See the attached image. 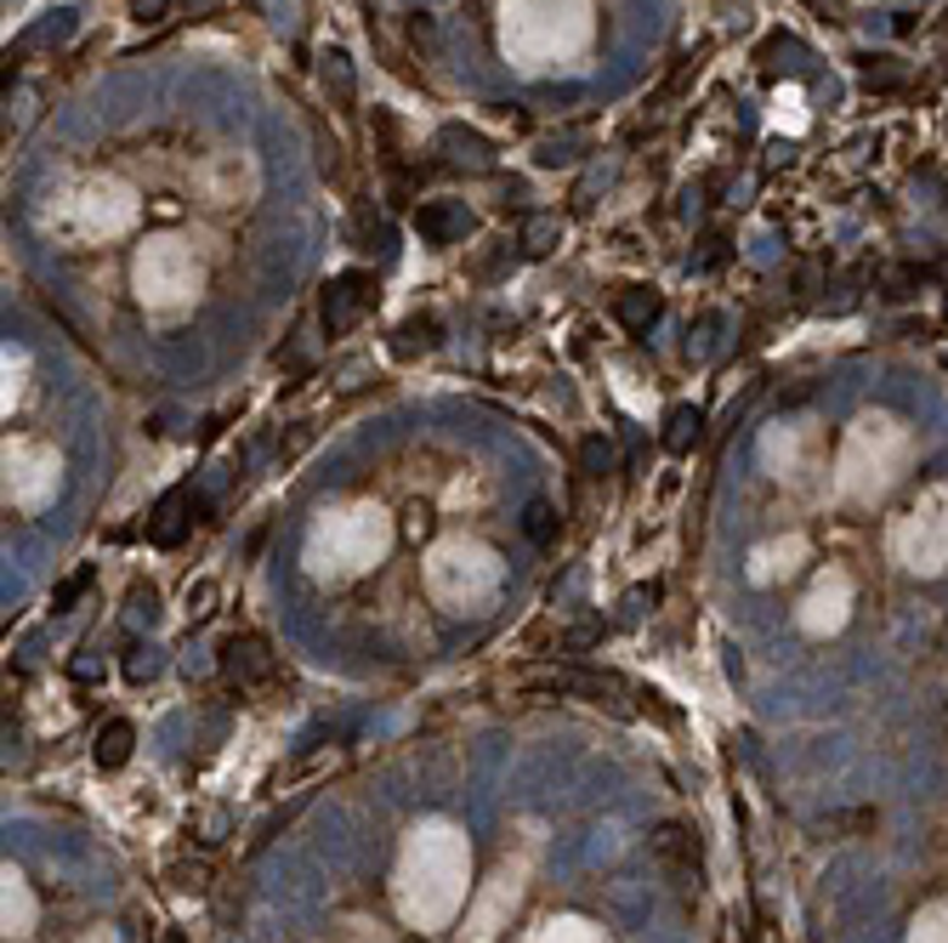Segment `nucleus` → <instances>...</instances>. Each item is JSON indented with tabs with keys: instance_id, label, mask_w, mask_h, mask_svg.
<instances>
[{
	"instance_id": "4468645a",
	"label": "nucleus",
	"mask_w": 948,
	"mask_h": 943,
	"mask_svg": "<svg viewBox=\"0 0 948 943\" xmlns=\"http://www.w3.org/2000/svg\"><path fill=\"white\" fill-rule=\"evenodd\" d=\"M654 853L659 858H693V835L682 825H659L654 830Z\"/></svg>"
},
{
	"instance_id": "7ed1b4c3",
	"label": "nucleus",
	"mask_w": 948,
	"mask_h": 943,
	"mask_svg": "<svg viewBox=\"0 0 948 943\" xmlns=\"http://www.w3.org/2000/svg\"><path fill=\"white\" fill-rule=\"evenodd\" d=\"M415 234L427 244H460L471 234V211L460 200H427L415 205Z\"/></svg>"
},
{
	"instance_id": "6e6552de",
	"label": "nucleus",
	"mask_w": 948,
	"mask_h": 943,
	"mask_svg": "<svg viewBox=\"0 0 948 943\" xmlns=\"http://www.w3.org/2000/svg\"><path fill=\"white\" fill-rule=\"evenodd\" d=\"M698 432H705V415H698L693 404H677L665 415V450L670 455H687L693 443H698Z\"/></svg>"
},
{
	"instance_id": "dca6fc26",
	"label": "nucleus",
	"mask_w": 948,
	"mask_h": 943,
	"mask_svg": "<svg viewBox=\"0 0 948 943\" xmlns=\"http://www.w3.org/2000/svg\"><path fill=\"white\" fill-rule=\"evenodd\" d=\"M522 535H529V540H552L557 535V517H552V506H545V501H529V512H522Z\"/></svg>"
},
{
	"instance_id": "f03ea898",
	"label": "nucleus",
	"mask_w": 948,
	"mask_h": 943,
	"mask_svg": "<svg viewBox=\"0 0 948 943\" xmlns=\"http://www.w3.org/2000/svg\"><path fill=\"white\" fill-rule=\"evenodd\" d=\"M369 302H376V279H369V273H336V279L330 285H324V330H330V336H341V330H353L358 325V318L369 313Z\"/></svg>"
},
{
	"instance_id": "ddd939ff",
	"label": "nucleus",
	"mask_w": 948,
	"mask_h": 943,
	"mask_svg": "<svg viewBox=\"0 0 948 943\" xmlns=\"http://www.w3.org/2000/svg\"><path fill=\"white\" fill-rule=\"evenodd\" d=\"M160 671H165V659H160L154 642H137V649L126 654V677H131V682H154Z\"/></svg>"
},
{
	"instance_id": "6ab92c4d",
	"label": "nucleus",
	"mask_w": 948,
	"mask_h": 943,
	"mask_svg": "<svg viewBox=\"0 0 948 943\" xmlns=\"http://www.w3.org/2000/svg\"><path fill=\"white\" fill-rule=\"evenodd\" d=\"M68 677H74V682H103V654L80 649V654L68 659Z\"/></svg>"
},
{
	"instance_id": "9d476101",
	"label": "nucleus",
	"mask_w": 948,
	"mask_h": 943,
	"mask_svg": "<svg viewBox=\"0 0 948 943\" xmlns=\"http://www.w3.org/2000/svg\"><path fill=\"white\" fill-rule=\"evenodd\" d=\"M438 347V318H404L392 336V353L397 359H415V353H432Z\"/></svg>"
},
{
	"instance_id": "4be33fe9",
	"label": "nucleus",
	"mask_w": 948,
	"mask_h": 943,
	"mask_svg": "<svg viewBox=\"0 0 948 943\" xmlns=\"http://www.w3.org/2000/svg\"><path fill=\"white\" fill-rule=\"evenodd\" d=\"M540 165H568L573 160V142L563 137V142H540V154H534Z\"/></svg>"
},
{
	"instance_id": "39448f33",
	"label": "nucleus",
	"mask_w": 948,
	"mask_h": 943,
	"mask_svg": "<svg viewBox=\"0 0 948 943\" xmlns=\"http://www.w3.org/2000/svg\"><path fill=\"white\" fill-rule=\"evenodd\" d=\"M438 148H443V165L448 171H471V177L494 171V148L478 131H466V126H443L438 131Z\"/></svg>"
},
{
	"instance_id": "393cba45",
	"label": "nucleus",
	"mask_w": 948,
	"mask_h": 943,
	"mask_svg": "<svg viewBox=\"0 0 948 943\" xmlns=\"http://www.w3.org/2000/svg\"><path fill=\"white\" fill-rule=\"evenodd\" d=\"M154 614H160V598L137 586V591H131V619H154Z\"/></svg>"
},
{
	"instance_id": "aec40b11",
	"label": "nucleus",
	"mask_w": 948,
	"mask_h": 943,
	"mask_svg": "<svg viewBox=\"0 0 948 943\" xmlns=\"http://www.w3.org/2000/svg\"><path fill=\"white\" fill-rule=\"evenodd\" d=\"M211 603H216V586L199 580V591H188V614H193V619H211V614H216Z\"/></svg>"
},
{
	"instance_id": "0eeeda50",
	"label": "nucleus",
	"mask_w": 948,
	"mask_h": 943,
	"mask_svg": "<svg viewBox=\"0 0 948 943\" xmlns=\"http://www.w3.org/2000/svg\"><path fill=\"white\" fill-rule=\"evenodd\" d=\"M131 744H137V728L126 722V716H114V722H103V733H97V767L103 774H114V767H126L131 762Z\"/></svg>"
},
{
	"instance_id": "423d86ee",
	"label": "nucleus",
	"mask_w": 948,
	"mask_h": 943,
	"mask_svg": "<svg viewBox=\"0 0 948 943\" xmlns=\"http://www.w3.org/2000/svg\"><path fill=\"white\" fill-rule=\"evenodd\" d=\"M659 290H647V285H631V290H619L614 296V318H619V325H625L631 336H647V325H654V318H659Z\"/></svg>"
},
{
	"instance_id": "412c9836",
	"label": "nucleus",
	"mask_w": 948,
	"mask_h": 943,
	"mask_svg": "<svg viewBox=\"0 0 948 943\" xmlns=\"http://www.w3.org/2000/svg\"><path fill=\"white\" fill-rule=\"evenodd\" d=\"M68 29H74V23H68V12H58L52 23H40V29L29 35V46H52V40H63Z\"/></svg>"
},
{
	"instance_id": "5701e85b",
	"label": "nucleus",
	"mask_w": 948,
	"mask_h": 943,
	"mask_svg": "<svg viewBox=\"0 0 948 943\" xmlns=\"http://www.w3.org/2000/svg\"><path fill=\"white\" fill-rule=\"evenodd\" d=\"M818 285H823V273L807 262L801 273H795V296H801V302H812V296H818Z\"/></svg>"
},
{
	"instance_id": "f3484780",
	"label": "nucleus",
	"mask_w": 948,
	"mask_h": 943,
	"mask_svg": "<svg viewBox=\"0 0 948 943\" xmlns=\"http://www.w3.org/2000/svg\"><path fill=\"white\" fill-rule=\"evenodd\" d=\"M863 80L875 91H892V86H903V68H897V58H863Z\"/></svg>"
},
{
	"instance_id": "a211bd4d",
	"label": "nucleus",
	"mask_w": 948,
	"mask_h": 943,
	"mask_svg": "<svg viewBox=\"0 0 948 943\" xmlns=\"http://www.w3.org/2000/svg\"><path fill=\"white\" fill-rule=\"evenodd\" d=\"M86 586H91V568H74V575H68V580L52 591V608H58V614H68L74 603L86 598Z\"/></svg>"
},
{
	"instance_id": "20e7f679",
	"label": "nucleus",
	"mask_w": 948,
	"mask_h": 943,
	"mask_svg": "<svg viewBox=\"0 0 948 943\" xmlns=\"http://www.w3.org/2000/svg\"><path fill=\"white\" fill-rule=\"evenodd\" d=\"M188 529H193V494H188V489H165L160 506L148 512V540L170 552V545L188 540Z\"/></svg>"
},
{
	"instance_id": "9b49d317",
	"label": "nucleus",
	"mask_w": 948,
	"mask_h": 943,
	"mask_svg": "<svg viewBox=\"0 0 948 943\" xmlns=\"http://www.w3.org/2000/svg\"><path fill=\"white\" fill-rule=\"evenodd\" d=\"M920 279H926V267H881V273H875L881 296H892V302H903V296H914V290H920Z\"/></svg>"
},
{
	"instance_id": "2eb2a0df",
	"label": "nucleus",
	"mask_w": 948,
	"mask_h": 943,
	"mask_svg": "<svg viewBox=\"0 0 948 943\" xmlns=\"http://www.w3.org/2000/svg\"><path fill=\"white\" fill-rule=\"evenodd\" d=\"M324 86L336 91V103H353V68H346V58H341V52L324 58Z\"/></svg>"
},
{
	"instance_id": "f257e3e1",
	"label": "nucleus",
	"mask_w": 948,
	"mask_h": 943,
	"mask_svg": "<svg viewBox=\"0 0 948 943\" xmlns=\"http://www.w3.org/2000/svg\"><path fill=\"white\" fill-rule=\"evenodd\" d=\"M216 671L228 677L233 688H267L273 677H279V654H273V642H267V637H256V631H239V637L222 642Z\"/></svg>"
},
{
	"instance_id": "b1692460",
	"label": "nucleus",
	"mask_w": 948,
	"mask_h": 943,
	"mask_svg": "<svg viewBox=\"0 0 948 943\" xmlns=\"http://www.w3.org/2000/svg\"><path fill=\"white\" fill-rule=\"evenodd\" d=\"M165 12H170V0H131V17L137 23H160Z\"/></svg>"
},
{
	"instance_id": "1a4fd4ad",
	"label": "nucleus",
	"mask_w": 948,
	"mask_h": 943,
	"mask_svg": "<svg viewBox=\"0 0 948 943\" xmlns=\"http://www.w3.org/2000/svg\"><path fill=\"white\" fill-rule=\"evenodd\" d=\"M517 244H522V256H552L557 244H563V222H557V216H545V211H534L529 222H522Z\"/></svg>"
},
{
	"instance_id": "f8f14e48",
	"label": "nucleus",
	"mask_w": 948,
	"mask_h": 943,
	"mask_svg": "<svg viewBox=\"0 0 948 943\" xmlns=\"http://www.w3.org/2000/svg\"><path fill=\"white\" fill-rule=\"evenodd\" d=\"M580 466H585V478H608V472L619 466L614 443H608V438H585V443H580Z\"/></svg>"
}]
</instances>
